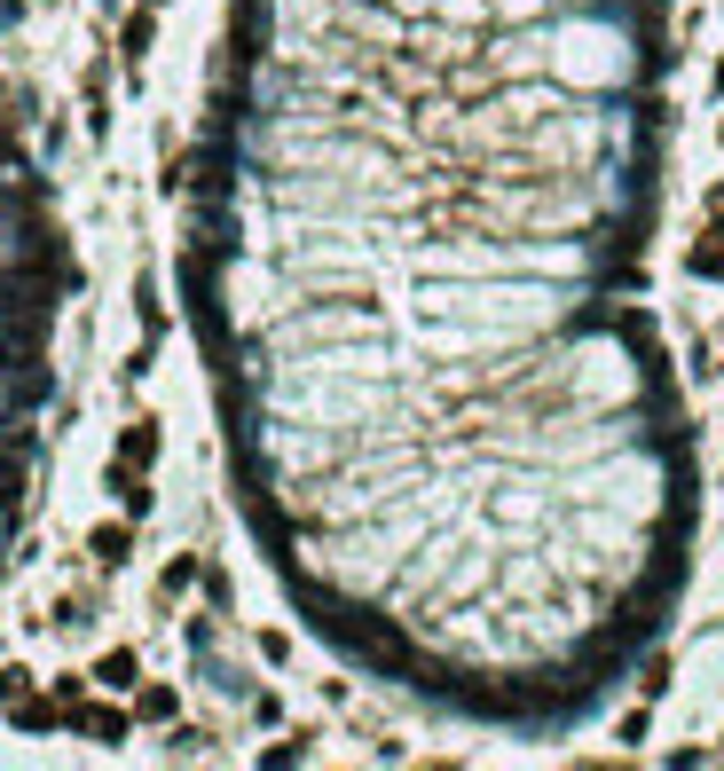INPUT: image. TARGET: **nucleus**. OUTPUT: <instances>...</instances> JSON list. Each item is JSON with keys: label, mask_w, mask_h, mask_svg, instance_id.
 <instances>
[{"label": "nucleus", "mask_w": 724, "mask_h": 771, "mask_svg": "<svg viewBox=\"0 0 724 771\" xmlns=\"http://www.w3.org/2000/svg\"><path fill=\"white\" fill-rule=\"evenodd\" d=\"M63 284H71V252L48 221V197L9 126V95H0V544H9L24 504V465H32L24 417L48 402V323Z\"/></svg>", "instance_id": "2"}, {"label": "nucleus", "mask_w": 724, "mask_h": 771, "mask_svg": "<svg viewBox=\"0 0 724 771\" xmlns=\"http://www.w3.org/2000/svg\"><path fill=\"white\" fill-rule=\"evenodd\" d=\"M662 0H237L190 315L308 622L560 724L662 630L685 434L646 292Z\"/></svg>", "instance_id": "1"}, {"label": "nucleus", "mask_w": 724, "mask_h": 771, "mask_svg": "<svg viewBox=\"0 0 724 771\" xmlns=\"http://www.w3.org/2000/svg\"><path fill=\"white\" fill-rule=\"evenodd\" d=\"M150 40H158V9L142 0V9L127 17V32H119V55H127V63H142V55H150Z\"/></svg>", "instance_id": "7"}, {"label": "nucleus", "mask_w": 724, "mask_h": 771, "mask_svg": "<svg viewBox=\"0 0 724 771\" xmlns=\"http://www.w3.org/2000/svg\"><path fill=\"white\" fill-rule=\"evenodd\" d=\"M708 88H716V95H724V63H716V79H708Z\"/></svg>", "instance_id": "13"}, {"label": "nucleus", "mask_w": 724, "mask_h": 771, "mask_svg": "<svg viewBox=\"0 0 724 771\" xmlns=\"http://www.w3.org/2000/svg\"><path fill=\"white\" fill-rule=\"evenodd\" d=\"M71 724H79L87 740H103V748H119V740L134 732V717H127V709H103V701H79V709H71Z\"/></svg>", "instance_id": "4"}, {"label": "nucleus", "mask_w": 724, "mask_h": 771, "mask_svg": "<svg viewBox=\"0 0 724 771\" xmlns=\"http://www.w3.org/2000/svg\"><path fill=\"white\" fill-rule=\"evenodd\" d=\"M198 582V559H173L165 575H158V598H181V590H190Z\"/></svg>", "instance_id": "12"}, {"label": "nucleus", "mask_w": 724, "mask_h": 771, "mask_svg": "<svg viewBox=\"0 0 724 771\" xmlns=\"http://www.w3.org/2000/svg\"><path fill=\"white\" fill-rule=\"evenodd\" d=\"M173 709H181V701H173V684H142V693H134V717H142V724H165Z\"/></svg>", "instance_id": "10"}, {"label": "nucleus", "mask_w": 724, "mask_h": 771, "mask_svg": "<svg viewBox=\"0 0 724 771\" xmlns=\"http://www.w3.org/2000/svg\"><path fill=\"white\" fill-rule=\"evenodd\" d=\"M9 709H17V732H56V724L71 717L63 701H9Z\"/></svg>", "instance_id": "9"}, {"label": "nucleus", "mask_w": 724, "mask_h": 771, "mask_svg": "<svg viewBox=\"0 0 724 771\" xmlns=\"http://www.w3.org/2000/svg\"><path fill=\"white\" fill-rule=\"evenodd\" d=\"M111 488H119V504H127V520H142V511H150V480H142L134 465H119V457H111Z\"/></svg>", "instance_id": "8"}, {"label": "nucleus", "mask_w": 724, "mask_h": 771, "mask_svg": "<svg viewBox=\"0 0 724 771\" xmlns=\"http://www.w3.org/2000/svg\"><path fill=\"white\" fill-rule=\"evenodd\" d=\"M119 465H134V473L158 465V425H150V417H134L127 434H119Z\"/></svg>", "instance_id": "6"}, {"label": "nucleus", "mask_w": 724, "mask_h": 771, "mask_svg": "<svg viewBox=\"0 0 724 771\" xmlns=\"http://www.w3.org/2000/svg\"><path fill=\"white\" fill-rule=\"evenodd\" d=\"M87 551H95V567L111 575V567H127V559H134V528H127V520H103L95 536H87Z\"/></svg>", "instance_id": "5"}, {"label": "nucleus", "mask_w": 724, "mask_h": 771, "mask_svg": "<svg viewBox=\"0 0 724 771\" xmlns=\"http://www.w3.org/2000/svg\"><path fill=\"white\" fill-rule=\"evenodd\" d=\"M701 284H724V182H716V197H708V236L693 244V261H685Z\"/></svg>", "instance_id": "3"}, {"label": "nucleus", "mask_w": 724, "mask_h": 771, "mask_svg": "<svg viewBox=\"0 0 724 771\" xmlns=\"http://www.w3.org/2000/svg\"><path fill=\"white\" fill-rule=\"evenodd\" d=\"M95 684H111V693H127V684H134V653H103V661H95Z\"/></svg>", "instance_id": "11"}]
</instances>
